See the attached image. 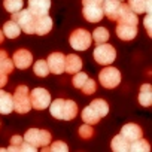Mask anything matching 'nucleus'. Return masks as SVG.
<instances>
[{"label":"nucleus","instance_id":"e433bc0d","mask_svg":"<svg viewBox=\"0 0 152 152\" xmlns=\"http://www.w3.org/2000/svg\"><path fill=\"white\" fill-rule=\"evenodd\" d=\"M143 24H145V27H146L148 34H149V36H152V31H151V14H146V18H145Z\"/></svg>","mask_w":152,"mask_h":152},{"label":"nucleus","instance_id":"412c9836","mask_svg":"<svg viewBox=\"0 0 152 152\" xmlns=\"http://www.w3.org/2000/svg\"><path fill=\"white\" fill-rule=\"evenodd\" d=\"M3 34H5V37H9V39H17L20 34H21V28H20V26L14 21V20H11V21H8L5 26H3Z\"/></svg>","mask_w":152,"mask_h":152},{"label":"nucleus","instance_id":"cd10ccee","mask_svg":"<svg viewBox=\"0 0 152 152\" xmlns=\"http://www.w3.org/2000/svg\"><path fill=\"white\" fill-rule=\"evenodd\" d=\"M3 6L9 14H15V12L23 9L24 2L23 0H3Z\"/></svg>","mask_w":152,"mask_h":152},{"label":"nucleus","instance_id":"aec40b11","mask_svg":"<svg viewBox=\"0 0 152 152\" xmlns=\"http://www.w3.org/2000/svg\"><path fill=\"white\" fill-rule=\"evenodd\" d=\"M110 148H112V151H115V152H128V151H130V142H128L122 134H116V136L112 139Z\"/></svg>","mask_w":152,"mask_h":152},{"label":"nucleus","instance_id":"58836bf2","mask_svg":"<svg viewBox=\"0 0 152 152\" xmlns=\"http://www.w3.org/2000/svg\"><path fill=\"white\" fill-rule=\"evenodd\" d=\"M82 5L87 6V5H103V0H82Z\"/></svg>","mask_w":152,"mask_h":152},{"label":"nucleus","instance_id":"dca6fc26","mask_svg":"<svg viewBox=\"0 0 152 152\" xmlns=\"http://www.w3.org/2000/svg\"><path fill=\"white\" fill-rule=\"evenodd\" d=\"M82 69V60L76 54H69L66 55V63H64V72L69 75H75Z\"/></svg>","mask_w":152,"mask_h":152},{"label":"nucleus","instance_id":"4468645a","mask_svg":"<svg viewBox=\"0 0 152 152\" xmlns=\"http://www.w3.org/2000/svg\"><path fill=\"white\" fill-rule=\"evenodd\" d=\"M116 36L121 40H133L137 36V26L118 23V26H116Z\"/></svg>","mask_w":152,"mask_h":152},{"label":"nucleus","instance_id":"f3484780","mask_svg":"<svg viewBox=\"0 0 152 152\" xmlns=\"http://www.w3.org/2000/svg\"><path fill=\"white\" fill-rule=\"evenodd\" d=\"M118 23H124V24H131V26H137L139 20H137V14H134L127 5H121V11L118 15Z\"/></svg>","mask_w":152,"mask_h":152},{"label":"nucleus","instance_id":"393cba45","mask_svg":"<svg viewBox=\"0 0 152 152\" xmlns=\"http://www.w3.org/2000/svg\"><path fill=\"white\" fill-rule=\"evenodd\" d=\"M82 119H84V122L85 124H90V125H94V124H97L102 118L88 106V107H85L84 110H82Z\"/></svg>","mask_w":152,"mask_h":152},{"label":"nucleus","instance_id":"2eb2a0df","mask_svg":"<svg viewBox=\"0 0 152 152\" xmlns=\"http://www.w3.org/2000/svg\"><path fill=\"white\" fill-rule=\"evenodd\" d=\"M119 134H122V136L131 143V142L140 139V137L143 136V131H142L140 125L131 122V124H125V125L121 128V133H119Z\"/></svg>","mask_w":152,"mask_h":152},{"label":"nucleus","instance_id":"6e6552de","mask_svg":"<svg viewBox=\"0 0 152 152\" xmlns=\"http://www.w3.org/2000/svg\"><path fill=\"white\" fill-rule=\"evenodd\" d=\"M64 63H66V55L61 54V52H52L46 58V64H48L49 73H54V75L64 73Z\"/></svg>","mask_w":152,"mask_h":152},{"label":"nucleus","instance_id":"f704fd0d","mask_svg":"<svg viewBox=\"0 0 152 152\" xmlns=\"http://www.w3.org/2000/svg\"><path fill=\"white\" fill-rule=\"evenodd\" d=\"M48 151H51V152H67V151H69V146H67L64 142L57 140V142L48 145Z\"/></svg>","mask_w":152,"mask_h":152},{"label":"nucleus","instance_id":"1a4fd4ad","mask_svg":"<svg viewBox=\"0 0 152 152\" xmlns=\"http://www.w3.org/2000/svg\"><path fill=\"white\" fill-rule=\"evenodd\" d=\"M12 61H14V66H15V67H18V69H21V70H26V69H28V67L31 66V63H33V55H31V52L27 51V49H18V51L14 54Z\"/></svg>","mask_w":152,"mask_h":152},{"label":"nucleus","instance_id":"4be33fe9","mask_svg":"<svg viewBox=\"0 0 152 152\" xmlns=\"http://www.w3.org/2000/svg\"><path fill=\"white\" fill-rule=\"evenodd\" d=\"M64 99H57L54 102L49 103V112L55 119H63V113H64Z\"/></svg>","mask_w":152,"mask_h":152},{"label":"nucleus","instance_id":"6ab92c4d","mask_svg":"<svg viewBox=\"0 0 152 152\" xmlns=\"http://www.w3.org/2000/svg\"><path fill=\"white\" fill-rule=\"evenodd\" d=\"M139 103L145 107H149L152 104V87L149 84H143L139 91Z\"/></svg>","mask_w":152,"mask_h":152},{"label":"nucleus","instance_id":"a878e982","mask_svg":"<svg viewBox=\"0 0 152 152\" xmlns=\"http://www.w3.org/2000/svg\"><path fill=\"white\" fill-rule=\"evenodd\" d=\"M91 37L94 39V42H96L97 45H99V43H104V42L109 40V31H107V28H104V27H97V28L93 31Z\"/></svg>","mask_w":152,"mask_h":152},{"label":"nucleus","instance_id":"5701e85b","mask_svg":"<svg viewBox=\"0 0 152 152\" xmlns=\"http://www.w3.org/2000/svg\"><path fill=\"white\" fill-rule=\"evenodd\" d=\"M90 107H91L100 118H103V116H106V115L109 113V106H107V103H106L104 100H102V99L93 100V102L90 103Z\"/></svg>","mask_w":152,"mask_h":152},{"label":"nucleus","instance_id":"9b49d317","mask_svg":"<svg viewBox=\"0 0 152 152\" xmlns=\"http://www.w3.org/2000/svg\"><path fill=\"white\" fill-rule=\"evenodd\" d=\"M121 5H122V2H119V0H103V5H102L103 14L110 21H116L119 11H121Z\"/></svg>","mask_w":152,"mask_h":152},{"label":"nucleus","instance_id":"9d476101","mask_svg":"<svg viewBox=\"0 0 152 152\" xmlns=\"http://www.w3.org/2000/svg\"><path fill=\"white\" fill-rule=\"evenodd\" d=\"M51 9V0H28V11L34 17L48 15Z\"/></svg>","mask_w":152,"mask_h":152},{"label":"nucleus","instance_id":"37998d69","mask_svg":"<svg viewBox=\"0 0 152 152\" xmlns=\"http://www.w3.org/2000/svg\"><path fill=\"white\" fill-rule=\"evenodd\" d=\"M119 2H124V0H119Z\"/></svg>","mask_w":152,"mask_h":152},{"label":"nucleus","instance_id":"b1692460","mask_svg":"<svg viewBox=\"0 0 152 152\" xmlns=\"http://www.w3.org/2000/svg\"><path fill=\"white\" fill-rule=\"evenodd\" d=\"M78 115V104L73 100H66L64 102V113H63V119L64 121H70L73 118H76Z\"/></svg>","mask_w":152,"mask_h":152},{"label":"nucleus","instance_id":"7ed1b4c3","mask_svg":"<svg viewBox=\"0 0 152 152\" xmlns=\"http://www.w3.org/2000/svg\"><path fill=\"white\" fill-rule=\"evenodd\" d=\"M12 20L20 26V28L27 34H34V23L36 17L28 9H21L15 14H12Z\"/></svg>","mask_w":152,"mask_h":152},{"label":"nucleus","instance_id":"79ce46f5","mask_svg":"<svg viewBox=\"0 0 152 152\" xmlns=\"http://www.w3.org/2000/svg\"><path fill=\"white\" fill-rule=\"evenodd\" d=\"M3 39H5V34H3V31H2V30H0V45L3 43Z\"/></svg>","mask_w":152,"mask_h":152},{"label":"nucleus","instance_id":"39448f33","mask_svg":"<svg viewBox=\"0 0 152 152\" xmlns=\"http://www.w3.org/2000/svg\"><path fill=\"white\" fill-rule=\"evenodd\" d=\"M99 81L100 84L107 88V90H112V88H116L121 82V72L116 69V67H104L102 69L100 75H99Z\"/></svg>","mask_w":152,"mask_h":152},{"label":"nucleus","instance_id":"f8f14e48","mask_svg":"<svg viewBox=\"0 0 152 152\" xmlns=\"http://www.w3.org/2000/svg\"><path fill=\"white\" fill-rule=\"evenodd\" d=\"M82 15L88 23H99L102 21V18L104 17L103 14V8L100 5H87L82 9Z\"/></svg>","mask_w":152,"mask_h":152},{"label":"nucleus","instance_id":"a19ab883","mask_svg":"<svg viewBox=\"0 0 152 152\" xmlns=\"http://www.w3.org/2000/svg\"><path fill=\"white\" fill-rule=\"evenodd\" d=\"M152 8H151V0H146V14H151Z\"/></svg>","mask_w":152,"mask_h":152},{"label":"nucleus","instance_id":"2f4dec72","mask_svg":"<svg viewBox=\"0 0 152 152\" xmlns=\"http://www.w3.org/2000/svg\"><path fill=\"white\" fill-rule=\"evenodd\" d=\"M14 61L9 58V57H5L0 60V72H3L5 75H11L12 70H14Z\"/></svg>","mask_w":152,"mask_h":152},{"label":"nucleus","instance_id":"4c0bfd02","mask_svg":"<svg viewBox=\"0 0 152 152\" xmlns=\"http://www.w3.org/2000/svg\"><path fill=\"white\" fill-rule=\"evenodd\" d=\"M21 143H23V137L21 136H12V139H11V145H14V146H21Z\"/></svg>","mask_w":152,"mask_h":152},{"label":"nucleus","instance_id":"bb28decb","mask_svg":"<svg viewBox=\"0 0 152 152\" xmlns=\"http://www.w3.org/2000/svg\"><path fill=\"white\" fill-rule=\"evenodd\" d=\"M33 70H34V75L39 76V78H46L49 75V69L45 60H37L33 66Z\"/></svg>","mask_w":152,"mask_h":152},{"label":"nucleus","instance_id":"ea45409f","mask_svg":"<svg viewBox=\"0 0 152 152\" xmlns=\"http://www.w3.org/2000/svg\"><path fill=\"white\" fill-rule=\"evenodd\" d=\"M8 84V75H5L3 72H0V88H3Z\"/></svg>","mask_w":152,"mask_h":152},{"label":"nucleus","instance_id":"c756f323","mask_svg":"<svg viewBox=\"0 0 152 152\" xmlns=\"http://www.w3.org/2000/svg\"><path fill=\"white\" fill-rule=\"evenodd\" d=\"M127 6L134 14H146V0H128Z\"/></svg>","mask_w":152,"mask_h":152},{"label":"nucleus","instance_id":"72a5a7b5","mask_svg":"<svg viewBox=\"0 0 152 152\" xmlns=\"http://www.w3.org/2000/svg\"><path fill=\"white\" fill-rule=\"evenodd\" d=\"M79 136L84 139V140H88L94 136V130H93V125L90 124H85V125H81L79 127Z\"/></svg>","mask_w":152,"mask_h":152},{"label":"nucleus","instance_id":"f03ea898","mask_svg":"<svg viewBox=\"0 0 152 152\" xmlns=\"http://www.w3.org/2000/svg\"><path fill=\"white\" fill-rule=\"evenodd\" d=\"M69 42H70V46L76 51H87L90 46H91V42H93V37H91V33L85 28H78L75 30L70 37H69Z\"/></svg>","mask_w":152,"mask_h":152},{"label":"nucleus","instance_id":"a211bd4d","mask_svg":"<svg viewBox=\"0 0 152 152\" xmlns=\"http://www.w3.org/2000/svg\"><path fill=\"white\" fill-rule=\"evenodd\" d=\"M14 110V102H12V96L6 91H3L0 88V113L3 115H9Z\"/></svg>","mask_w":152,"mask_h":152},{"label":"nucleus","instance_id":"473e14b6","mask_svg":"<svg viewBox=\"0 0 152 152\" xmlns=\"http://www.w3.org/2000/svg\"><path fill=\"white\" fill-rule=\"evenodd\" d=\"M96 88H97V85H96V81L94 79H87L85 82H84V85L81 87V90H82V93L84 94H87V96H91V94H94L96 93Z\"/></svg>","mask_w":152,"mask_h":152},{"label":"nucleus","instance_id":"ddd939ff","mask_svg":"<svg viewBox=\"0 0 152 152\" xmlns=\"http://www.w3.org/2000/svg\"><path fill=\"white\" fill-rule=\"evenodd\" d=\"M52 30V20L49 15H43V17H36V23H34V34L37 36H45Z\"/></svg>","mask_w":152,"mask_h":152},{"label":"nucleus","instance_id":"7c9ffc66","mask_svg":"<svg viewBox=\"0 0 152 152\" xmlns=\"http://www.w3.org/2000/svg\"><path fill=\"white\" fill-rule=\"evenodd\" d=\"M88 79V75L85 73V72H78V73H75V76H73V79H72V84H73V87L75 88H78V90H81V87L84 85V82Z\"/></svg>","mask_w":152,"mask_h":152},{"label":"nucleus","instance_id":"c85d7f7f","mask_svg":"<svg viewBox=\"0 0 152 152\" xmlns=\"http://www.w3.org/2000/svg\"><path fill=\"white\" fill-rule=\"evenodd\" d=\"M149 149H151L149 143L146 140H143L142 137L130 143V151L131 152H148Z\"/></svg>","mask_w":152,"mask_h":152},{"label":"nucleus","instance_id":"423d86ee","mask_svg":"<svg viewBox=\"0 0 152 152\" xmlns=\"http://www.w3.org/2000/svg\"><path fill=\"white\" fill-rule=\"evenodd\" d=\"M51 133L46 131V130H37V128H30L27 130V133L24 134L23 140L31 143L33 146L36 148H43V146H48L51 143Z\"/></svg>","mask_w":152,"mask_h":152},{"label":"nucleus","instance_id":"f257e3e1","mask_svg":"<svg viewBox=\"0 0 152 152\" xmlns=\"http://www.w3.org/2000/svg\"><path fill=\"white\" fill-rule=\"evenodd\" d=\"M12 102H14V110L17 113H27L31 109V103H30V90L26 85H20L17 87L14 96H12Z\"/></svg>","mask_w":152,"mask_h":152},{"label":"nucleus","instance_id":"20e7f679","mask_svg":"<svg viewBox=\"0 0 152 152\" xmlns=\"http://www.w3.org/2000/svg\"><path fill=\"white\" fill-rule=\"evenodd\" d=\"M93 55H94L96 63H99L102 66H109V64H112L115 61L116 51H115V48L112 45H109V43L104 42V43H99L96 46Z\"/></svg>","mask_w":152,"mask_h":152},{"label":"nucleus","instance_id":"0eeeda50","mask_svg":"<svg viewBox=\"0 0 152 152\" xmlns=\"http://www.w3.org/2000/svg\"><path fill=\"white\" fill-rule=\"evenodd\" d=\"M30 103L33 109L43 110L51 103V94L45 88H34L33 91H30Z\"/></svg>","mask_w":152,"mask_h":152},{"label":"nucleus","instance_id":"c9c22d12","mask_svg":"<svg viewBox=\"0 0 152 152\" xmlns=\"http://www.w3.org/2000/svg\"><path fill=\"white\" fill-rule=\"evenodd\" d=\"M36 149H37L36 146H33L31 143H28V142H26V140L21 143V151H26V152H36Z\"/></svg>","mask_w":152,"mask_h":152}]
</instances>
